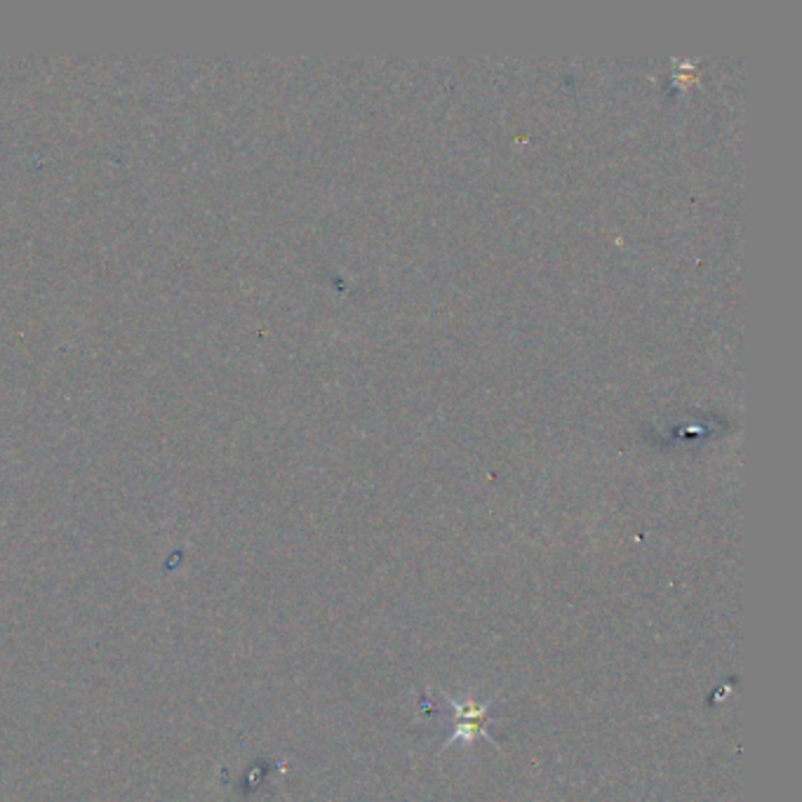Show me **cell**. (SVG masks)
<instances>
[{"label":"cell","mask_w":802,"mask_h":802,"mask_svg":"<svg viewBox=\"0 0 802 802\" xmlns=\"http://www.w3.org/2000/svg\"><path fill=\"white\" fill-rule=\"evenodd\" d=\"M448 704H452L454 713H457V728H454V734L448 739V744L443 749H450L454 744H459V741H464L467 746H473L475 739H488L490 744H494V739L488 734V725L492 723L490 718V706L488 704H478V701L473 696L464 699V701H454L452 696L443 694ZM497 746V744H494Z\"/></svg>","instance_id":"cell-1"}]
</instances>
